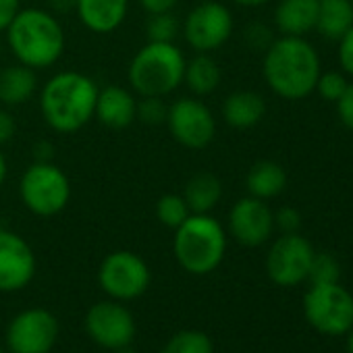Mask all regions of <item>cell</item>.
Here are the masks:
<instances>
[{
    "mask_svg": "<svg viewBox=\"0 0 353 353\" xmlns=\"http://www.w3.org/2000/svg\"><path fill=\"white\" fill-rule=\"evenodd\" d=\"M114 353H137L131 345H127V347H121V349H114Z\"/></svg>",
    "mask_w": 353,
    "mask_h": 353,
    "instance_id": "43",
    "label": "cell"
},
{
    "mask_svg": "<svg viewBox=\"0 0 353 353\" xmlns=\"http://www.w3.org/2000/svg\"><path fill=\"white\" fill-rule=\"evenodd\" d=\"M59 339V320L44 307H30L17 314L7 326L11 353H50Z\"/></svg>",
    "mask_w": 353,
    "mask_h": 353,
    "instance_id": "10",
    "label": "cell"
},
{
    "mask_svg": "<svg viewBox=\"0 0 353 353\" xmlns=\"http://www.w3.org/2000/svg\"><path fill=\"white\" fill-rule=\"evenodd\" d=\"M227 252L223 225L210 214H190L174 233V258L190 274L216 270Z\"/></svg>",
    "mask_w": 353,
    "mask_h": 353,
    "instance_id": "4",
    "label": "cell"
},
{
    "mask_svg": "<svg viewBox=\"0 0 353 353\" xmlns=\"http://www.w3.org/2000/svg\"><path fill=\"white\" fill-rule=\"evenodd\" d=\"M156 214L158 221L164 227L176 229L188 216H190V208L183 200V196H176V194H166L158 200L156 204Z\"/></svg>",
    "mask_w": 353,
    "mask_h": 353,
    "instance_id": "26",
    "label": "cell"
},
{
    "mask_svg": "<svg viewBox=\"0 0 353 353\" xmlns=\"http://www.w3.org/2000/svg\"><path fill=\"white\" fill-rule=\"evenodd\" d=\"M307 279L312 285H332L341 279V266L334 256L330 254H314Z\"/></svg>",
    "mask_w": 353,
    "mask_h": 353,
    "instance_id": "27",
    "label": "cell"
},
{
    "mask_svg": "<svg viewBox=\"0 0 353 353\" xmlns=\"http://www.w3.org/2000/svg\"><path fill=\"white\" fill-rule=\"evenodd\" d=\"M13 135H15V119L9 112L0 110V143H7Z\"/></svg>",
    "mask_w": 353,
    "mask_h": 353,
    "instance_id": "37",
    "label": "cell"
},
{
    "mask_svg": "<svg viewBox=\"0 0 353 353\" xmlns=\"http://www.w3.org/2000/svg\"><path fill=\"white\" fill-rule=\"evenodd\" d=\"M166 123L172 137L192 150L206 148L216 133V123L210 108L196 98H179L172 102L166 114Z\"/></svg>",
    "mask_w": 353,
    "mask_h": 353,
    "instance_id": "12",
    "label": "cell"
},
{
    "mask_svg": "<svg viewBox=\"0 0 353 353\" xmlns=\"http://www.w3.org/2000/svg\"><path fill=\"white\" fill-rule=\"evenodd\" d=\"M339 63L343 73L353 77V28L339 40Z\"/></svg>",
    "mask_w": 353,
    "mask_h": 353,
    "instance_id": "33",
    "label": "cell"
},
{
    "mask_svg": "<svg viewBox=\"0 0 353 353\" xmlns=\"http://www.w3.org/2000/svg\"><path fill=\"white\" fill-rule=\"evenodd\" d=\"M266 114V102L256 92H235L223 104L225 121L235 129H250L258 125Z\"/></svg>",
    "mask_w": 353,
    "mask_h": 353,
    "instance_id": "19",
    "label": "cell"
},
{
    "mask_svg": "<svg viewBox=\"0 0 353 353\" xmlns=\"http://www.w3.org/2000/svg\"><path fill=\"white\" fill-rule=\"evenodd\" d=\"M231 11L221 3H214V0H206V3L198 5L185 19V40L198 52L221 48L231 38Z\"/></svg>",
    "mask_w": 353,
    "mask_h": 353,
    "instance_id": "13",
    "label": "cell"
},
{
    "mask_svg": "<svg viewBox=\"0 0 353 353\" xmlns=\"http://www.w3.org/2000/svg\"><path fill=\"white\" fill-rule=\"evenodd\" d=\"M314 248L310 241L297 233H283L279 237L266 258V270L272 283L281 287H293L307 279L312 260H314Z\"/></svg>",
    "mask_w": 353,
    "mask_h": 353,
    "instance_id": "11",
    "label": "cell"
},
{
    "mask_svg": "<svg viewBox=\"0 0 353 353\" xmlns=\"http://www.w3.org/2000/svg\"><path fill=\"white\" fill-rule=\"evenodd\" d=\"M229 229L231 235L248 248H258L272 235L274 229V214L266 206L264 200L254 196L239 200L229 214Z\"/></svg>",
    "mask_w": 353,
    "mask_h": 353,
    "instance_id": "15",
    "label": "cell"
},
{
    "mask_svg": "<svg viewBox=\"0 0 353 353\" xmlns=\"http://www.w3.org/2000/svg\"><path fill=\"white\" fill-rule=\"evenodd\" d=\"M75 9L88 30L108 34L123 23L127 15V0H75Z\"/></svg>",
    "mask_w": 353,
    "mask_h": 353,
    "instance_id": "17",
    "label": "cell"
},
{
    "mask_svg": "<svg viewBox=\"0 0 353 353\" xmlns=\"http://www.w3.org/2000/svg\"><path fill=\"white\" fill-rule=\"evenodd\" d=\"M320 73V57L303 38L283 36L266 48L264 77L270 90L285 100L307 98Z\"/></svg>",
    "mask_w": 353,
    "mask_h": 353,
    "instance_id": "1",
    "label": "cell"
},
{
    "mask_svg": "<svg viewBox=\"0 0 353 353\" xmlns=\"http://www.w3.org/2000/svg\"><path fill=\"white\" fill-rule=\"evenodd\" d=\"M248 192L258 200L276 198L287 188V174L285 168L272 160L256 162L248 172Z\"/></svg>",
    "mask_w": 353,
    "mask_h": 353,
    "instance_id": "21",
    "label": "cell"
},
{
    "mask_svg": "<svg viewBox=\"0 0 353 353\" xmlns=\"http://www.w3.org/2000/svg\"><path fill=\"white\" fill-rule=\"evenodd\" d=\"M38 85V77L32 67L13 65L0 73V102L17 106L28 102Z\"/></svg>",
    "mask_w": 353,
    "mask_h": 353,
    "instance_id": "22",
    "label": "cell"
},
{
    "mask_svg": "<svg viewBox=\"0 0 353 353\" xmlns=\"http://www.w3.org/2000/svg\"><path fill=\"white\" fill-rule=\"evenodd\" d=\"M303 314L318 332L339 336L353 326V297L339 283L312 285L303 297Z\"/></svg>",
    "mask_w": 353,
    "mask_h": 353,
    "instance_id": "7",
    "label": "cell"
},
{
    "mask_svg": "<svg viewBox=\"0 0 353 353\" xmlns=\"http://www.w3.org/2000/svg\"><path fill=\"white\" fill-rule=\"evenodd\" d=\"M166 114H168V106L158 96H143V100L137 104V117L145 125H160L166 121Z\"/></svg>",
    "mask_w": 353,
    "mask_h": 353,
    "instance_id": "30",
    "label": "cell"
},
{
    "mask_svg": "<svg viewBox=\"0 0 353 353\" xmlns=\"http://www.w3.org/2000/svg\"><path fill=\"white\" fill-rule=\"evenodd\" d=\"M245 38H248V44H250L252 48H256V50H264V52H266V48L274 42V40H272V32H270L266 26H262V23L250 26V28H248Z\"/></svg>",
    "mask_w": 353,
    "mask_h": 353,
    "instance_id": "32",
    "label": "cell"
},
{
    "mask_svg": "<svg viewBox=\"0 0 353 353\" xmlns=\"http://www.w3.org/2000/svg\"><path fill=\"white\" fill-rule=\"evenodd\" d=\"M150 268L133 252L108 254L98 270V283L102 291L117 301H131L141 297L150 287Z\"/></svg>",
    "mask_w": 353,
    "mask_h": 353,
    "instance_id": "8",
    "label": "cell"
},
{
    "mask_svg": "<svg viewBox=\"0 0 353 353\" xmlns=\"http://www.w3.org/2000/svg\"><path fill=\"white\" fill-rule=\"evenodd\" d=\"M190 85L192 92L206 96L212 94L219 83H221V69L216 65L214 59H210L208 54H198L190 65H185V77H183Z\"/></svg>",
    "mask_w": 353,
    "mask_h": 353,
    "instance_id": "24",
    "label": "cell"
},
{
    "mask_svg": "<svg viewBox=\"0 0 353 353\" xmlns=\"http://www.w3.org/2000/svg\"><path fill=\"white\" fill-rule=\"evenodd\" d=\"M48 3H50V7H52L54 11H59V13H67L69 9L75 7V0H48Z\"/></svg>",
    "mask_w": 353,
    "mask_h": 353,
    "instance_id": "39",
    "label": "cell"
},
{
    "mask_svg": "<svg viewBox=\"0 0 353 353\" xmlns=\"http://www.w3.org/2000/svg\"><path fill=\"white\" fill-rule=\"evenodd\" d=\"M274 225L283 231V233H297L299 227H301V214L291 208V206H285L281 208L276 214H274Z\"/></svg>",
    "mask_w": 353,
    "mask_h": 353,
    "instance_id": "31",
    "label": "cell"
},
{
    "mask_svg": "<svg viewBox=\"0 0 353 353\" xmlns=\"http://www.w3.org/2000/svg\"><path fill=\"white\" fill-rule=\"evenodd\" d=\"M96 83L77 71H65L48 79L42 90L40 106L46 123L59 133L79 131L96 112Z\"/></svg>",
    "mask_w": 353,
    "mask_h": 353,
    "instance_id": "2",
    "label": "cell"
},
{
    "mask_svg": "<svg viewBox=\"0 0 353 353\" xmlns=\"http://www.w3.org/2000/svg\"><path fill=\"white\" fill-rule=\"evenodd\" d=\"M347 351H349V353H353V326H351V330H349V339H347Z\"/></svg>",
    "mask_w": 353,
    "mask_h": 353,
    "instance_id": "42",
    "label": "cell"
},
{
    "mask_svg": "<svg viewBox=\"0 0 353 353\" xmlns=\"http://www.w3.org/2000/svg\"><path fill=\"white\" fill-rule=\"evenodd\" d=\"M52 154H54V148H52V143H48V141H38V143L34 145L36 162H50Z\"/></svg>",
    "mask_w": 353,
    "mask_h": 353,
    "instance_id": "38",
    "label": "cell"
},
{
    "mask_svg": "<svg viewBox=\"0 0 353 353\" xmlns=\"http://www.w3.org/2000/svg\"><path fill=\"white\" fill-rule=\"evenodd\" d=\"M13 54L21 65L46 69L54 65L65 50V34L61 23L42 9H26L15 15L7 28Z\"/></svg>",
    "mask_w": 353,
    "mask_h": 353,
    "instance_id": "3",
    "label": "cell"
},
{
    "mask_svg": "<svg viewBox=\"0 0 353 353\" xmlns=\"http://www.w3.org/2000/svg\"><path fill=\"white\" fill-rule=\"evenodd\" d=\"M0 353H11L9 349H3V347H0Z\"/></svg>",
    "mask_w": 353,
    "mask_h": 353,
    "instance_id": "44",
    "label": "cell"
},
{
    "mask_svg": "<svg viewBox=\"0 0 353 353\" xmlns=\"http://www.w3.org/2000/svg\"><path fill=\"white\" fill-rule=\"evenodd\" d=\"M185 77V57L172 42H148L131 61L129 83L141 96H166Z\"/></svg>",
    "mask_w": 353,
    "mask_h": 353,
    "instance_id": "5",
    "label": "cell"
},
{
    "mask_svg": "<svg viewBox=\"0 0 353 353\" xmlns=\"http://www.w3.org/2000/svg\"><path fill=\"white\" fill-rule=\"evenodd\" d=\"M318 0H281L274 11V23L283 36L303 38L316 30Z\"/></svg>",
    "mask_w": 353,
    "mask_h": 353,
    "instance_id": "18",
    "label": "cell"
},
{
    "mask_svg": "<svg viewBox=\"0 0 353 353\" xmlns=\"http://www.w3.org/2000/svg\"><path fill=\"white\" fill-rule=\"evenodd\" d=\"M145 34L150 42H172L179 34V21L170 13H154L148 19Z\"/></svg>",
    "mask_w": 353,
    "mask_h": 353,
    "instance_id": "28",
    "label": "cell"
},
{
    "mask_svg": "<svg viewBox=\"0 0 353 353\" xmlns=\"http://www.w3.org/2000/svg\"><path fill=\"white\" fill-rule=\"evenodd\" d=\"M94 114L100 119V123H104L110 129H125L137 117V102L131 96V92L119 85H108L102 92H98Z\"/></svg>",
    "mask_w": 353,
    "mask_h": 353,
    "instance_id": "16",
    "label": "cell"
},
{
    "mask_svg": "<svg viewBox=\"0 0 353 353\" xmlns=\"http://www.w3.org/2000/svg\"><path fill=\"white\" fill-rule=\"evenodd\" d=\"M233 3H237L241 7H262V5L270 3V0H233Z\"/></svg>",
    "mask_w": 353,
    "mask_h": 353,
    "instance_id": "40",
    "label": "cell"
},
{
    "mask_svg": "<svg viewBox=\"0 0 353 353\" xmlns=\"http://www.w3.org/2000/svg\"><path fill=\"white\" fill-rule=\"evenodd\" d=\"M347 85H349V81H347L345 73H341V71H326V73H320L314 92H318L320 98H324L328 102H336L345 94Z\"/></svg>",
    "mask_w": 353,
    "mask_h": 353,
    "instance_id": "29",
    "label": "cell"
},
{
    "mask_svg": "<svg viewBox=\"0 0 353 353\" xmlns=\"http://www.w3.org/2000/svg\"><path fill=\"white\" fill-rule=\"evenodd\" d=\"M5 176H7V160H5L3 154H0V185H3Z\"/></svg>",
    "mask_w": 353,
    "mask_h": 353,
    "instance_id": "41",
    "label": "cell"
},
{
    "mask_svg": "<svg viewBox=\"0 0 353 353\" xmlns=\"http://www.w3.org/2000/svg\"><path fill=\"white\" fill-rule=\"evenodd\" d=\"M334 104H336V112H339L341 123H343L349 131H353V83L347 85L345 94H343Z\"/></svg>",
    "mask_w": 353,
    "mask_h": 353,
    "instance_id": "34",
    "label": "cell"
},
{
    "mask_svg": "<svg viewBox=\"0 0 353 353\" xmlns=\"http://www.w3.org/2000/svg\"><path fill=\"white\" fill-rule=\"evenodd\" d=\"M23 204L38 216L59 214L71 198L67 174L52 162H34L19 185Z\"/></svg>",
    "mask_w": 353,
    "mask_h": 353,
    "instance_id": "6",
    "label": "cell"
},
{
    "mask_svg": "<svg viewBox=\"0 0 353 353\" xmlns=\"http://www.w3.org/2000/svg\"><path fill=\"white\" fill-rule=\"evenodd\" d=\"M223 185L212 172H198L185 185L183 200L194 214H208L221 200Z\"/></svg>",
    "mask_w": 353,
    "mask_h": 353,
    "instance_id": "23",
    "label": "cell"
},
{
    "mask_svg": "<svg viewBox=\"0 0 353 353\" xmlns=\"http://www.w3.org/2000/svg\"><path fill=\"white\" fill-rule=\"evenodd\" d=\"M158 353H214V343L202 330H181L172 334Z\"/></svg>",
    "mask_w": 353,
    "mask_h": 353,
    "instance_id": "25",
    "label": "cell"
},
{
    "mask_svg": "<svg viewBox=\"0 0 353 353\" xmlns=\"http://www.w3.org/2000/svg\"><path fill=\"white\" fill-rule=\"evenodd\" d=\"M36 276V256L30 243L11 233L0 231V291L15 293Z\"/></svg>",
    "mask_w": 353,
    "mask_h": 353,
    "instance_id": "14",
    "label": "cell"
},
{
    "mask_svg": "<svg viewBox=\"0 0 353 353\" xmlns=\"http://www.w3.org/2000/svg\"><path fill=\"white\" fill-rule=\"evenodd\" d=\"M139 3L150 15H154V13H168L179 0H139Z\"/></svg>",
    "mask_w": 353,
    "mask_h": 353,
    "instance_id": "36",
    "label": "cell"
},
{
    "mask_svg": "<svg viewBox=\"0 0 353 353\" xmlns=\"http://www.w3.org/2000/svg\"><path fill=\"white\" fill-rule=\"evenodd\" d=\"M85 330L102 349L114 351L133 343L137 326L133 314L117 299L98 301L85 314Z\"/></svg>",
    "mask_w": 353,
    "mask_h": 353,
    "instance_id": "9",
    "label": "cell"
},
{
    "mask_svg": "<svg viewBox=\"0 0 353 353\" xmlns=\"http://www.w3.org/2000/svg\"><path fill=\"white\" fill-rule=\"evenodd\" d=\"M353 28L351 0H318L316 32L332 42H339Z\"/></svg>",
    "mask_w": 353,
    "mask_h": 353,
    "instance_id": "20",
    "label": "cell"
},
{
    "mask_svg": "<svg viewBox=\"0 0 353 353\" xmlns=\"http://www.w3.org/2000/svg\"><path fill=\"white\" fill-rule=\"evenodd\" d=\"M19 13V0H0V32L7 30Z\"/></svg>",
    "mask_w": 353,
    "mask_h": 353,
    "instance_id": "35",
    "label": "cell"
},
{
    "mask_svg": "<svg viewBox=\"0 0 353 353\" xmlns=\"http://www.w3.org/2000/svg\"><path fill=\"white\" fill-rule=\"evenodd\" d=\"M351 7H353V0H351Z\"/></svg>",
    "mask_w": 353,
    "mask_h": 353,
    "instance_id": "45",
    "label": "cell"
}]
</instances>
